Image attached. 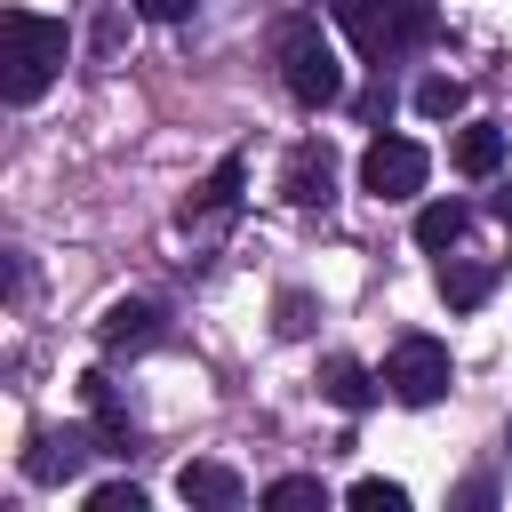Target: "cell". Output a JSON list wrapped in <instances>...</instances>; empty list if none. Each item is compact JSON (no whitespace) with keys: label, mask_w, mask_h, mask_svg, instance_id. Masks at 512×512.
Returning a JSON list of instances; mask_svg holds the SVG:
<instances>
[{"label":"cell","mask_w":512,"mask_h":512,"mask_svg":"<svg viewBox=\"0 0 512 512\" xmlns=\"http://www.w3.org/2000/svg\"><path fill=\"white\" fill-rule=\"evenodd\" d=\"M416 112H424V120H456V112H464V80H448V72L416 80Z\"/></svg>","instance_id":"16"},{"label":"cell","mask_w":512,"mask_h":512,"mask_svg":"<svg viewBox=\"0 0 512 512\" xmlns=\"http://www.w3.org/2000/svg\"><path fill=\"white\" fill-rule=\"evenodd\" d=\"M448 160H456V176H496V168H504V128H496V120H472V128H456Z\"/></svg>","instance_id":"13"},{"label":"cell","mask_w":512,"mask_h":512,"mask_svg":"<svg viewBox=\"0 0 512 512\" xmlns=\"http://www.w3.org/2000/svg\"><path fill=\"white\" fill-rule=\"evenodd\" d=\"M464 224H472L464 200H424V208H416V248H456Z\"/></svg>","instance_id":"15"},{"label":"cell","mask_w":512,"mask_h":512,"mask_svg":"<svg viewBox=\"0 0 512 512\" xmlns=\"http://www.w3.org/2000/svg\"><path fill=\"white\" fill-rule=\"evenodd\" d=\"M280 192H288L296 208H328V200H336V152H328V136H304V144L288 152Z\"/></svg>","instance_id":"7"},{"label":"cell","mask_w":512,"mask_h":512,"mask_svg":"<svg viewBox=\"0 0 512 512\" xmlns=\"http://www.w3.org/2000/svg\"><path fill=\"white\" fill-rule=\"evenodd\" d=\"M376 384H384V376H368V368H360V360H344V352H328V360H320V392H328L336 408H352V416L376 400Z\"/></svg>","instance_id":"14"},{"label":"cell","mask_w":512,"mask_h":512,"mask_svg":"<svg viewBox=\"0 0 512 512\" xmlns=\"http://www.w3.org/2000/svg\"><path fill=\"white\" fill-rule=\"evenodd\" d=\"M176 496L200 504V512H240V504H248V480H240L232 464H184V472H176Z\"/></svg>","instance_id":"10"},{"label":"cell","mask_w":512,"mask_h":512,"mask_svg":"<svg viewBox=\"0 0 512 512\" xmlns=\"http://www.w3.org/2000/svg\"><path fill=\"white\" fill-rule=\"evenodd\" d=\"M424 176H432V152L416 136H376L360 152V192H376V200H416Z\"/></svg>","instance_id":"5"},{"label":"cell","mask_w":512,"mask_h":512,"mask_svg":"<svg viewBox=\"0 0 512 512\" xmlns=\"http://www.w3.org/2000/svg\"><path fill=\"white\" fill-rule=\"evenodd\" d=\"M448 384H456V360H448L440 336H400V344H392V360H384V392H392L400 408H432Z\"/></svg>","instance_id":"4"},{"label":"cell","mask_w":512,"mask_h":512,"mask_svg":"<svg viewBox=\"0 0 512 512\" xmlns=\"http://www.w3.org/2000/svg\"><path fill=\"white\" fill-rule=\"evenodd\" d=\"M496 216H504V224H512V184H504V192H496Z\"/></svg>","instance_id":"21"},{"label":"cell","mask_w":512,"mask_h":512,"mask_svg":"<svg viewBox=\"0 0 512 512\" xmlns=\"http://www.w3.org/2000/svg\"><path fill=\"white\" fill-rule=\"evenodd\" d=\"M80 400L96 408V440H104L112 456H128V448H136V416L120 408V392H112V376H80Z\"/></svg>","instance_id":"12"},{"label":"cell","mask_w":512,"mask_h":512,"mask_svg":"<svg viewBox=\"0 0 512 512\" xmlns=\"http://www.w3.org/2000/svg\"><path fill=\"white\" fill-rule=\"evenodd\" d=\"M336 24L352 32V48H360L376 72H384L392 56L440 40V8H432V0H336Z\"/></svg>","instance_id":"2"},{"label":"cell","mask_w":512,"mask_h":512,"mask_svg":"<svg viewBox=\"0 0 512 512\" xmlns=\"http://www.w3.org/2000/svg\"><path fill=\"white\" fill-rule=\"evenodd\" d=\"M96 344H104V352H144V344H160V304L120 296V304L96 320Z\"/></svg>","instance_id":"9"},{"label":"cell","mask_w":512,"mask_h":512,"mask_svg":"<svg viewBox=\"0 0 512 512\" xmlns=\"http://www.w3.org/2000/svg\"><path fill=\"white\" fill-rule=\"evenodd\" d=\"M96 448H104L96 432H80V424H64V432H56V424H48V432H32V448H24L16 464H24V480H32V488H56V480H80Z\"/></svg>","instance_id":"6"},{"label":"cell","mask_w":512,"mask_h":512,"mask_svg":"<svg viewBox=\"0 0 512 512\" xmlns=\"http://www.w3.org/2000/svg\"><path fill=\"white\" fill-rule=\"evenodd\" d=\"M264 504H272V512H304V504H320V480H312V472H288V480L264 488Z\"/></svg>","instance_id":"18"},{"label":"cell","mask_w":512,"mask_h":512,"mask_svg":"<svg viewBox=\"0 0 512 512\" xmlns=\"http://www.w3.org/2000/svg\"><path fill=\"white\" fill-rule=\"evenodd\" d=\"M88 512H144V488H136V480H112V488H88Z\"/></svg>","instance_id":"19"},{"label":"cell","mask_w":512,"mask_h":512,"mask_svg":"<svg viewBox=\"0 0 512 512\" xmlns=\"http://www.w3.org/2000/svg\"><path fill=\"white\" fill-rule=\"evenodd\" d=\"M56 72H64V24L32 16V8H8L0 16V88H8V104H40Z\"/></svg>","instance_id":"1"},{"label":"cell","mask_w":512,"mask_h":512,"mask_svg":"<svg viewBox=\"0 0 512 512\" xmlns=\"http://www.w3.org/2000/svg\"><path fill=\"white\" fill-rule=\"evenodd\" d=\"M232 216H240V160H224V168L200 184V200L184 208V232H192V240H208V232H224Z\"/></svg>","instance_id":"8"},{"label":"cell","mask_w":512,"mask_h":512,"mask_svg":"<svg viewBox=\"0 0 512 512\" xmlns=\"http://www.w3.org/2000/svg\"><path fill=\"white\" fill-rule=\"evenodd\" d=\"M344 504H352V512H408V488H400V480H352Z\"/></svg>","instance_id":"17"},{"label":"cell","mask_w":512,"mask_h":512,"mask_svg":"<svg viewBox=\"0 0 512 512\" xmlns=\"http://www.w3.org/2000/svg\"><path fill=\"white\" fill-rule=\"evenodd\" d=\"M280 80H288V96H296L304 112H328V104L344 96V64H336V48L320 40V24H288V32H280Z\"/></svg>","instance_id":"3"},{"label":"cell","mask_w":512,"mask_h":512,"mask_svg":"<svg viewBox=\"0 0 512 512\" xmlns=\"http://www.w3.org/2000/svg\"><path fill=\"white\" fill-rule=\"evenodd\" d=\"M496 280H504L496 256H448V264H440V304H448V312H472V304H488Z\"/></svg>","instance_id":"11"},{"label":"cell","mask_w":512,"mask_h":512,"mask_svg":"<svg viewBox=\"0 0 512 512\" xmlns=\"http://www.w3.org/2000/svg\"><path fill=\"white\" fill-rule=\"evenodd\" d=\"M136 16H152V24H184L192 0H136Z\"/></svg>","instance_id":"20"}]
</instances>
